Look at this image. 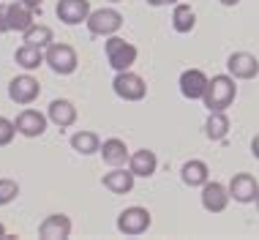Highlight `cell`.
I'll list each match as a JSON object with an SVG mask.
<instances>
[{"label": "cell", "mask_w": 259, "mask_h": 240, "mask_svg": "<svg viewBox=\"0 0 259 240\" xmlns=\"http://www.w3.org/2000/svg\"><path fill=\"white\" fill-rule=\"evenodd\" d=\"M22 3L27 6V9H33V11H41V3H44V0H22Z\"/></svg>", "instance_id": "4dcf8cb0"}, {"label": "cell", "mask_w": 259, "mask_h": 240, "mask_svg": "<svg viewBox=\"0 0 259 240\" xmlns=\"http://www.w3.org/2000/svg\"><path fill=\"white\" fill-rule=\"evenodd\" d=\"M90 3L88 0H58V6H55V14H58V19L63 25H82L88 22L90 17Z\"/></svg>", "instance_id": "8fae6325"}, {"label": "cell", "mask_w": 259, "mask_h": 240, "mask_svg": "<svg viewBox=\"0 0 259 240\" xmlns=\"http://www.w3.org/2000/svg\"><path fill=\"white\" fill-rule=\"evenodd\" d=\"M172 27H175L178 33H191L194 27H197V11H194L188 3H175Z\"/></svg>", "instance_id": "7402d4cb"}, {"label": "cell", "mask_w": 259, "mask_h": 240, "mask_svg": "<svg viewBox=\"0 0 259 240\" xmlns=\"http://www.w3.org/2000/svg\"><path fill=\"white\" fill-rule=\"evenodd\" d=\"M3 33H11V27H9V6L0 3V36Z\"/></svg>", "instance_id": "83f0119b"}, {"label": "cell", "mask_w": 259, "mask_h": 240, "mask_svg": "<svg viewBox=\"0 0 259 240\" xmlns=\"http://www.w3.org/2000/svg\"><path fill=\"white\" fill-rule=\"evenodd\" d=\"M44 58H47V66L60 76L74 74L76 66H79V58H76L74 47L71 44H60V41H52V44L44 49Z\"/></svg>", "instance_id": "7a4b0ae2"}, {"label": "cell", "mask_w": 259, "mask_h": 240, "mask_svg": "<svg viewBox=\"0 0 259 240\" xmlns=\"http://www.w3.org/2000/svg\"><path fill=\"white\" fill-rule=\"evenodd\" d=\"M38 237L41 240H68L71 237V218L66 213L47 216L38 227Z\"/></svg>", "instance_id": "4fadbf2b"}, {"label": "cell", "mask_w": 259, "mask_h": 240, "mask_svg": "<svg viewBox=\"0 0 259 240\" xmlns=\"http://www.w3.org/2000/svg\"><path fill=\"white\" fill-rule=\"evenodd\" d=\"M251 156H254V158L259 161V134H256L254 139H251Z\"/></svg>", "instance_id": "f1b7e54d"}, {"label": "cell", "mask_w": 259, "mask_h": 240, "mask_svg": "<svg viewBox=\"0 0 259 240\" xmlns=\"http://www.w3.org/2000/svg\"><path fill=\"white\" fill-rule=\"evenodd\" d=\"M47 117H50V123H55L58 129H71L76 123V107L71 101H66V98H55L50 104V109H47Z\"/></svg>", "instance_id": "2e32d148"}, {"label": "cell", "mask_w": 259, "mask_h": 240, "mask_svg": "<svg viewBox=\"0 0 259 240\" xmlns=\"http://www.w3.org/2000/svg\"><path fill=\"white\" fill-rule=\"evenodd\" d=\"M55 41V33H52V27L50 25H33V27H27V30L22 33V44H30V47H41V49H47Z\"/></svg>", "instance_id": "d4e9b609"}, {"label": "cell", "mask_w": 259, "mask_h": 240, "mask_svg": "<svg viewBox=\"0 0 259 240\" xmlns=\"http://www.w3.org/2000/svg\"><path fill=\"white\" fill-rule=\"evenodd\" d=\"M104 49H107V60L115 71H128L131 66L137 63V47L131 41H125L120 36H109L104 41Z\"/></svg>", "instance_id": "3957f363"}, {"label": "cell", "mask_w": 259, "mask_h": 240, "mask_svg": "<svg viewBox=\"0 0 259 240\" xmlns=\"http://www.w3.org/2000/svg\"><path fill=\"white\" fill-rule=\"evenodd\" d=\"M256 191H259V183H256L254 175H248V172H237V175H232V180H229V196L240 205L254 202Z\"/></svg>", "instance_id": "7c38bea8"}, {"label": "cell", "mask_w": 259, "mask_h": 240, "mask_svg": "<svg viewBox=\"0 0 259 240\" xmlns=\"http://www.w3.org/2000/svg\"><path fill=\"white\" fill-rule=\"evenodd\" d=\"M19 196V183L11 178H0V205H11Z\"/></svg>", "instance_id": "484cf974"}, {"label": "cell", "mask_w": 259, "mask_h": 240, "mask_svg": "<svg viewBox=\"0 0 259 240\" xmlns=\"http://www.w3.org/2000/svg\"><path fill=\"white\" fill-rule=\"evenodd\" d=\"M219 3H221V6H237L240 0H219Z\"/></svg>", "instance_id": "1f68e13d"}, {"label": "cell", "mask_w": 259, "mask_h": 240, "mask_svg": "<svg viewBox=\"0 0 259 240\" xmlns=\"http://www.w3.org/2000/svg\"><path fill=\"white\" fill-rule=\"evenodd\" d=\"M180 180H183L188 188H202L210 180V169H207L205 161L191 158V161H186V164L180 167Z\"/></svg>", "instance_id": "ac0fdd59"}, {"label": "cell", "mask_w": 259, "mask_h": 240, "mask_svg": "<svg viewBox=\"0 0 259 240\" xmlns=\"http://www.w3.org/2000/svg\"><path fill=\"white\" fill-rule=\"evenodd\" d=\"M109 3H120V0H109Z\"/></svg>", "instance_id": "e575fe53"}, {"label": "cell", "mask_w": 259, "mask_h": 240, "mask_svg": "<svg viewBox=\"0 0 259 240\" xmlns=\"http://www.w3.org/2000/svg\"><path fill=\"white\" fill-rule=\"evenodd\" d=\"M112 90H115L117 98H123V101H142L145 96H148V85L139 74H134L128 68V71H117L115 79H112Z\"/></svg>", "instance_id": "8992f818"}, {"label": "cell", "mask_w": 259, "mask_h": 240, "mask_svg": "<svg viewBox=\"0 0 259 240\" xmlns=\"http://www.w3.org/2000/svg\"><path fill=\"white\" fill-rule=\"evenodd\" d=\"M85 25H88L90 36L109 38V36H117V30L123 27V14L117 9H96V11H90Z\"/></svg>", "instance_id": "277c9868"}, {"label": "cell", "mask_w": 259, "mask_h": 240, "mask_svg": "<svg viewBox=\"0 0 259 240\" xmlns=\"http://www.w3.org/2000/svg\"><path fill=\"white\" fill-rule=\"evenodd\" d=\"M254 202H256V210H259V191H256V199Z\"/></svg>", "instance_id": "836d02e7"}, {"label": "cell", "mask_w": 259, "mask_h": 240, "mask_svg": "<svg viewBox=\"0 0 259 240\" xmlns=\"http://www.w3.org/2000/svg\"><path fill=\"white\" fill-rule=\"evenodd\" d=\"M14 60H17L19 68H25V71H36L38 66H44L47 58H44V49L41 47H30V44H22L14 52Z\"/></svg>", "instance_id": "44dd1931"}, {"label": "cell", "mask_w": 259, "mask_h": 240, "mask_svg": "<svg viewBox=\"0 0 259 240\" xmlns=\"http://www.w3.org/2000/svg\"><path fill=\"white\" fill-rule=\"evenodd\" d=\"M47 123H50V117L44 115V112H38V109H22L17 115V120H14V126H17V134H22V137L27 139H36L41 137V134L47 131Z\"/></svg>", "instance_id": "9c48e42d"}, {"label": "cell", "mask_w": 259, "mask_h": 240, "mask_svg": "<svg viewBox=\"0 0 259 240\" xmlns=\"http://www.w3.org/2000/svg\"><path fill=\"white\" fill-rule=\"evenodd\" d=\"M14 137H17V126H14V120H9V117L0 115V147L11 145Z\"/></svg>", "instance_id": "4316f807"}, {"label": "cell", "mask_w": 259, "mask_h": 240, "mask_svg": "<svg viewBox=\"0 0 259 240\" xmlns=\"http://www.w3.org/2000/svg\"><path fill=\"white\" fill-rule=\"evenodd\" d=\"M38 96H41V85L36 76L22 74V76H14L9 82V98L14 104H19V107H30Z\"/></svg>", "instance_id": "52a82bcc"}, {"label": "cell", "mask_w": 259, "mask_h": 240, "mask_svg": "<svg viewBox=\"0 0 259 240\" xmlns=\"http://www.w3.org/2000/svg\"><path fill=\"white\" fill-rule=\"evenodd\" d=\"M128 169L137 175V178H153V175H156V169H158V156L153 150H148V147H142V150L131 153Z\"/></svg>", "instance_id": "e0dca14e"}, {"label": "cell", "mask_w": 259, "mask_h": 240, "mask_svg": "<svg viewBox=\"0 0 259 240\" xmlns=\"http://www.w3.org/2000/svg\"><path fill=\"white\" fill-rule=\"evenodd\" d=\"M36 25V11L27 9L22 0H17V3H9V27L17 33H25L27 27Z\"/></svg>", "instance_id": "d6986e66"}, {"label": "cell", "mask_w": 259, "mask_h": 240, "mask_svg": "<svg viewBox=\"0 0 259 240\" xmlns=\"http://www.w3.org/2000/svg\"><path fill=\"white\" fill-rule=\"evenodd\" d=\"M175 3H180V0H148V6H175Z\"/></svg>", "instance_id": "f546056e"}, {"label": "cell", "mask_w": 259, "mask_h": 240, "mask_svg": "<svg viewBox=\"0 0 259 240\" xmlns=\"http://www.w3.org/2000/svg\"><path fill=\"white\" fill-rule=\"evenodd\" d=\"M227 71L235 79H254L259 74V60L251 52H232L227 58Z\"/></svg>", "instance_id": "5bb4252c"}, {"label": "cell", "mask_w": 259, "mask_h": 240, "mask_svg": "<svg viewBox=\"0 0 259 240\" xmlns=\"http://www.w3.org/2000/svg\"><path fill=\"white\" fill-rule=\"evenodd\" d=\"M199 199H202V208H205L207 213H224L232 196H229V186H224L219 180H207L205 186H202Z\"/></svg>", "instance_id": "ba28073f"}, {"label": "cell", "mask_w": 259, "mask_h": 240, "mask_svg": "<svg viewBox=\"0 0 259 240\" xmlns=\"http://www.w3.org/2000/svg\"><path fill=\"white\" fill-rule=\"evenodd\" d=\"M229 134V117L227 112H210L205 120V137L213 139V142H221Z\"/></svg>", "instance_id": "603a6c76"}, {"label": "cell", "mask_w": 259, "mask_h": 240, "mask_svg": "<svg viewBox=\"0 0 259 240\" xmlns=\"http://www.w3.org/2000/svg\"><path fill=\"white\" fill-rule=\"evenodd\" d=\"M207 82H210V76L202 68H186L180 74V93L188 101H202V96L207 90Z\"/></svg>", "instance_id": "30bf717a"}, {"label": "cell", "mask_w": 259, "mask_h": 240, "mask_svg": "<svg viewBox=\"0 0 259 240\" xmlns=\"http://www.w3.org/2000/svg\"><path fill=\"white\" fill-rule=\"evenodd\" d=\"M237 98V85L232 74H215L207 82V90L202 96V104L207 107V112H227L232 107V101Z\"/></svg>", "instance_id": "6da1fadb"}, {"label": "cell", "mask_w": 259, "mask_h": 240, "mask_svg": "<svg viewBox=\"0 0 259 240\" xmlns=\"http://www.w3.org/2000/svg\"><path fill=\"white\" fill-rule=\"evenodd\" d=\"M101 158H104V164H109V167H125V161L131 158V153H128V147H125L123 139L112 137V139H104Z\"/></svg>", "instance_id": "ffe728a7"}, {"label": "cell", "mask_w": 259, "mask_h": 240, "mask_svg": "<svg viewBox=\"0 0 259 240\" xmlns=\"http://www.w3.org/2000/svg\"><path fill=\"white\" fill-rule=\"evenodd\" d=\"M153 218H150V210L148 208H139V205H134V208H125L120 216H117V232L125 237H139L145 235V232L150 229Z\"/></svg>", "instance_id": "5b68a950"}, {"label": "cell", "mask_w": 259, "mask_h": 240, "mask_svg": "<svg viewBox=\"0 0 259 240\" xmlns=\"http://www.w3.org/2000/svg\"><path fill=\"white\" fill-rule=\"evenodd\" d=\"M134 180H137V175L131 172V169H125V167H112L109 172L101 178L104 188H109L112 194H131Z\"/></svg>", "instance_id": "9a60e30c"}, {"label": "cell", "mask_w": 259, "mask_h": 240, "mask_svg": "<svg viewBox=\"0 0 259 240\" xmlns=\"http://www.w3.org/2000/svg\"><path fill=\"white\" fill-rule=\"evenodd\" d=\"M71 147L79 156H93V153H101V139L93 131H76L71 137Z\"/></svg>", "instance_id": "cb8c5ba5"}, {"label": "cell", "mask_w": 259, "mask_h": 240, "mask_svg": "<svg viewBox=\"0 0 259 240\" xmlns=\"http://www.w3.org/2000/svg\"><path fill=\"white\" fill-rule=\"evenodd\" d=\"M6 237H9V232H6V227L0 224V240H6Z\"/></svg>", "instance_id": "d6a6232c"}]
</instances>
